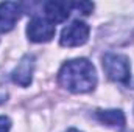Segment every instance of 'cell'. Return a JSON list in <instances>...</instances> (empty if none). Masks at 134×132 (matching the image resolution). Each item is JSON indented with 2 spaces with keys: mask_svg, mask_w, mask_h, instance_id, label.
Returning a JSON list of instances; mask_svg holds the SVG:
<instances>
[{
  "mask_svg": "<svg viewBox=\"0 0 134 132\" xmlns=\"http://www.w3.org/2000/svg\"><path fill=\"white\" fill-rule=\"evenodd\" d=\"M5 99H6V95H3V93H2V95H0V104H2Z\"/></svg>",
  "mask_w": 134,
  "mask_h": 132,
  "instance_id": "8fae6325",
  "label": "cell"
},
{
  "mask_svg": "<svg viewBox=\"0 0 134 132\" xmlns=\"http://www.w3.org/2000/svg\"><path fill=\"white\" fill-rule=\"evenodd\" d=\"M27 34L31 42H37V44L48 42L55 37V25L45 17L36 16L30 20L27 27Z\"/></svg>",
  "mask_w": 134,
  "mask_h": 132,
  "instance_id": "277c9868",
  "label": "cell"
},
{
  "mask_svg": "<svg viewBox=\"0 0 134 132\" xmlns=\"http://www.w3.org/2000/svg\"><path fill=\"white\" fill-rule=\"evenodd\" d=\"M67 132H80V131H78V129H75V128H72V129H69Z\"/></svg>",
  "mask_w": 134,
  "mask_h": 132,
  "instance_id": "7c38bea8",
  "label": "cell"
},
{
  "mask_svg": "<svg viewBox=\"0 0 134 132\" xmlns=\"http://www.w3.org/2000/svg\"><path fill=\"white\" fill-rule=\"evenodd\" d=\"M33 71H34V56L33 55H25L11 73L13 82H16L20 87H28L33 81Z\"/></svg>",
  "mask_w": 134,
  "mask_h": 132,
  "instance_id": "8992f818",
  "label": "cell"
},
{
  "mask_svg": "<svg viewBox=\"0 0 134 132\" xmlns=\"http://www.w3.org/2000/svg\"><path fill=\"white\" fill-rule=\"evenodd\" d=\"M69 5H70V9H76L84 16H89L94 11V3L91 2H76V3H69Z\"/></svg>",
  "mask_w": 134,
  "mask_h": 132,
  "instance_id": "9c48e42d",
  "label": "cell"
},
{
  "mask_svg": "<svg viewBox=\"0 0 134 132\" xmlns=\"http://www.w3.org/2000/svg\"><path fill=\"white\" fill-rule=\"evenodd\" d=\"M91 28L83 20H73L70 25H67L61 33L59 44L63 47H80L84 45L89 39Z\"/></svg>",
  "mask_w": 134,
  "mask_h": 132,
  "instance_id": "3957f363",
  "label": "cell"
},
{
  "mask_svg": "<svg viewBox=\"0 0 134 132\" xmlns=\"http://www.w3.org/2000/svg\"><path fill=\"white\" fill-rule=\"evenodd\" d=\"M22 5L16 2L0 3V33H8L14 28L16 22L20 19Z\"/></svg>",
  "mask_w": 134,
  "mask_h": 132,
  "instance_id": "5b68a950",
  "label": "cell"
},
{
  "mask_svg": "<svg viewBox=\"0 0 134 132\" xmlns=\"http://www.w3.org/2000/svg\"><path fill=\"white\" fill-rule=\"evenodd\" d=\"M11 129V120L8 117L0 115V132H9Z\"/></svg>",
  "mask_w": 134,
  "mask_h": 132,
  "instance_id": "30bf717a",
  "label": "cell"
},
{
  "mask_svg": "<svg viewBox=\"0 0 134 132\" xmlns=\"http://www.w3.org/2000/svg\"><path fill=\"white\" fill-rule=\"evenodd\" d=\"M103 68L109 79L122 84H128L131 79V68L126 56L119 53H106L103 56Z\"/></svg>",
  "mask_w": 134,
  "mask_h": 132,
  "instance_id": "7a4b0ae2",
  "label": "cell"
},
{
  "mask_svg": "<svg viewBox=\"0 0 134 132\" xmlns=\"http://www.w3.org/2000/svg\"><path fill=\"white\" fill-rule=\"evenodd\" d=\"M44 11H45V19L55 25L64 22L70 16V5L61 2H47L44 5Z\"/></svg>",
  "mask_w": 134,
  "mask_h": 132,
  "instance_id": "52a82bcc",
  "label": "cell"
},
{
  "mask_svg": "<svg viewBox=\"0 0 134 132\" xmlns=\"http://www.w3.org/2000/svg\"><path fill=\"white\" fill-rule=\"evenodd\" d=\"M58 81L72 93H87L97 86V71L87 59H73L61 67Z\"/></svg>",
  "mask_w": 134,
  "mask_h": 132,
  "instance_id": "6da1fadb",
  "label": "cell"
},
{
  "mask_svg": "<svg viewBox=\"0 0 134 132\" xmlns=\"http://www.w3.org/2000/svg\"><path fill=\"white\" fill-rule=\"evenodd\" d=\"M95 118L111 128H123L125 126V115L119 109H109V110H97Z\"/></svg>",
  "mask_w": 134,
  "mask_h": 132,
  "instance_id": "ba28073f",
  "label": "cell"
}]
</instances>
